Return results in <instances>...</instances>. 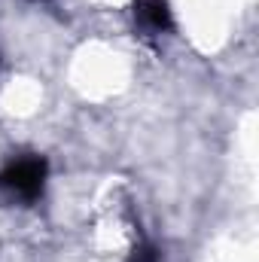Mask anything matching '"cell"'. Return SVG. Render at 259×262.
<instances>
[{
  "label": "cell",
  "instance_id": "cell-3",
  "mask_svg": "<svg viewBox=\"0 0 259 262\" xmlns=\"http://www.w3.org/2000/svg\"><path fill=\"white\" fill-rule=\"evenodd\" d=\"M131 262H159V250L153 244H140L134 253H131Z\"/></svg>",
  "mask_w": 259,
  "mask_h": 262
},
{
  "label": "cell",
  "instance_id": "cell-1",
  "mask_svg": "<svg viewBox=\"0 0 259 262\" xmlns=\"http://www.w3.org/2000/svg\"><path fill=\"white\" fill-rule=\"evenodd\" d=\"M49 180V165L43 156H21L6 162L0 171V195L12 204H34Z\"/></svg>",
  "mask_w": 259,
  "mask_h": 262
},
{
  "label": "cell",
  "instance_id": "cell-2",
  "mask_svg": "<svg viewBox=\"0 0 259 262\" xmlns=\"http://www.w3.org/2000/svg\"><path fill=\"white\" fill-rule=\"evenodd\" d=\"M134 18L149 34H165V31L174 28V12H171V3L168 0H137Z\"/></svg>",
  "mask_w": 259,
  "mask_h": 262
}]
</instances>
